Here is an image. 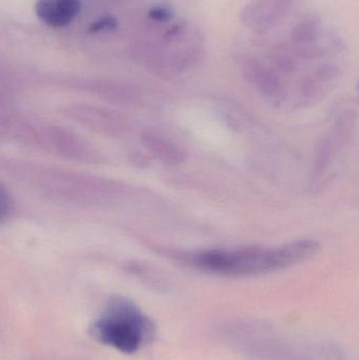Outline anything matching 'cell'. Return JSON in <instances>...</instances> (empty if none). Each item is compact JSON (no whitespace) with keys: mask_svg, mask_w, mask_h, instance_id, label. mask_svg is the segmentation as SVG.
Listing matches in <instances>:
<instances>
[{"mask_svg":"<svg viewBox=\"0 0 359 360\" xmlns=\"http://www.w3.org/2000/svg\"><path fill=\"white\" fill-rule=\"evenodd\" d=\"M294 0H249L242 13V23L253 33L267 34L290 14Z\"/></svg>","mask_w":359,"mask_h":360,"instance_id":"cell-7","label":"cell"},{"mask_svg":"<svg viewBox=\"0 0 359 360\" xmlns=\"http://www.w3.org/2000/svg\"><path fill=\"white\" fill-rule=\"evenodd\" d=\"M8 170L40 196L65 205L111 207L131 195L124 182L70 169L17 162H10Z\"/></svg>","mask_w":359,"mask_h":360,"instance_id":"cell-1","label":"cell"},{"mask_svg":"<svg viewBox=\"0 0 359 360\" xmlns=\"http://www.w3.org/2000/svg\"><path fill=\"white\" fill-rule=\"evenodd\" d=\"M37 147L80 164L97 165L103 162V154L90 141L65 127H40Z\"/></svg>","mask_w":359,"mask_h":360,"instance_id":"cell-5","label":"cell"},{"mask_svg":"<svg viewBox=\"0 0 359 360\" xmlns=\"http://www.w3.org/2000/svg\"><path fill=\"white\" fill-rule=\"evenodd\" d=\"M113 25H115L113 19L103 18V20L99 21V22L94 23L91 29H92V31H100V30L105 29V27H110Z\"/></svg>","mask_w":359,"mask_h":360,"instance_id":"cell-16","label":"cell"},{"mask_svg":"<svg viewBox=\"0 0 359 360\" xmlns=\"http://www.w3.org/2000/svg\"><path fill=\"white\" fill-rule=\"evenodd\" d=\"M15 202L11 195L10 191L6 190V186L1 188V221L6 222L10 219L14 213Z\"/></svg>","mask_w":359,"mask_h":360,"instance_id":"cell-14","label":"cell"},{"mask_svg":"<svg viewBox=\"0 0 359 360\" xmlns=\"http://www.w3.org/2000/svg\"><path fill=\"white\" fill-rule=\"evenodd\" d=\"M322 34V20L315 15H306L293 25L286 42L301 63L313 60L326 52Z\"/></svg>","mask_w":359,"mask_h":360,"instance_id":"cell-8","label":"cell"},{"mask_svg":"<svg viewBox=\"0 0 359 360\" xmlns=\"http://www.w3.org/2000/svg\"><path fill=\"white\" fill-rule=\"evenodd\" d=\"M315 240H301L278 248L248 247L234 250H204L183 254L189 264L202 270L229 276H252L275 272L318 254Z\"/></svg>","mask_w":359,"mask_h":360,"instance_id":"cell-2","label":"cell"},{"mask_svg":"<svg viewBox=\"0 0 359 360\" xmlns=\"http://www.w3.org/2000/svg\"><path fill=\"white\" fill-rule=\"evenodd\" d=\"M332 143L329 139H324L320 141L316 150L315 160L313 165V179H318L322 177L325 171L330 165L331 158H332Z\"/></svg>","mask_w":359,"mask_h":360,"instance_id":"cell-13","label":"cell"},{"mask_svg":"<svg viewBox=\"0 0 359 360\" xmlns=\"http://www.w3.org/2000/svg\"><path fill=\"white\" fill-rule=\"evenodd\" d=\"M65 112L70 120L103 136L122 137L130 131L128 118L107 108L74 105L67 108Z\"/></svg>","mask_w":359,"mask_h":360,"instance_id":"cell-6","label":"cell"},{"mask_svg":"<svg viewBox=\"0 0 359 360\" xmlns=\"http://www.w3.org/2000/svg\"><path fill=\"white\" fill-rule=\"evenodd\" d=\"M79 0H37L35 12L41 22L48 27H63L79 15Z\"/></svg>","mask_w":359,"mask_h":360,"instance_id":"cell-12","label":"cell"},{"mask_svg":"<svg viewBox=\"0 0 359 360\" xmlns=\"http://www.w3.org/2000/svg\"><path fill=\"white\" fill-rule=\"evenodd\" d=\"M91 334L101 344L132 354L152 342L155 327L134 302L115 296L107 302L103 314L93 323Z\"/></svg>","mask_w":359,"mask_h":360,"instance_id":"cell-4","label":"cell"},{"mask_svg":"<svg viewBox=\"0 0 359 360\" xmlns=\"http://www.w3.org/2000/svg\"><path fill=\"white\" fill-rule=\"evenodd\" d=\"M223 338L251 360H343L341 351L332 344L290 342L263 321L231 323L223 328Z\"/></svg>","mask_w":359,"mask_h":360,"instance_id":"cell-3","label":"cell"},{"mask_svg":"<svg viewBox=\"0 0 359 360\" xmlns=\"http://www.w3.org/2000/svg\"><path fill=\"white\" fill-rule=\"evenodd\" d=\"M341 71L333 63L318 65L301 78L299 93L306 101H314L326 95L339 80Z\"/></svg>","mask_w":359,"mask_h":360,"instance_id":"cell-10","label":"cell"},{"mask_svg":"<svg viewBox=\"0 0 359 360\" xmlns=\"http://www.w3.org/2000/svg\"><path fill=\"white\" fill-rule=\"evenodd\" d=\"M242 72L244 79L270 99H280L286 93L282 76L275 71L269 61L256 56H248L242 60Z\"/></svg>","mask_w":359,"mask_h":360,"instance_id":"cell-9","label":"cell"},{"mask_svg":"<svg viewBox=\"0 0 359 360\" xmlns=\"http://www.w3.org/2000/svg\"><path fill=\"white\" fill-rule=\"evenodd\" d=\"M150 17L153 18L154 20L168 21L172 18V13L168 8L159 6V8H152L151 12H150Z\"/></svg>","mask_w":359,"mask_h":360,"instance_id":"cell-15","label":"cell"},{"mask_svg":"<svg viewBox=\"0 0 359 360\" xmlns=\"http://www.w3.org/2000/svg\"><path fill=\"white\" fill-rule=\"evenodd\" d=\"M141 143L154 158L167 166H179L185 162V153L183 150L172 139L155 129L141 131Z\"/></svg>","mask_w":359,"mask_h":360,"instance_id":"cell-11","label":"cell"}]
</instances>
